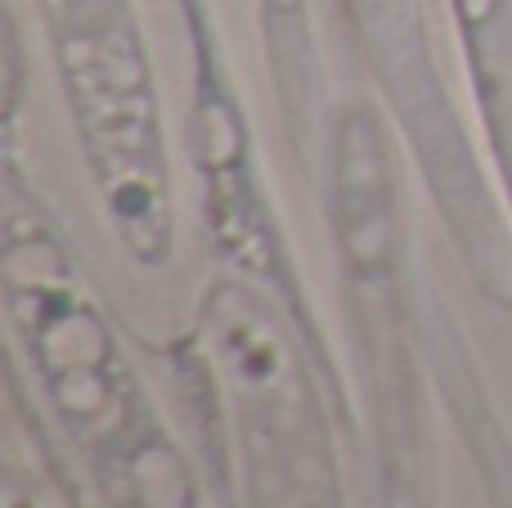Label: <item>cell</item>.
Segmentation results:
<instances>
[{
  "label": "cell",
  "mask_w": 512,
  "mask_h": 508,
  "mask_svg": "<svg viewBox=\"0 0 512 508\" xmlns=\"http://www.w3.org/2000/svg\"><path fill=\"white\" fill-rule=\"evenodd\" d=\"M203 342L234 410L252 508H337L319 396L283 315L225 279L203 302Z\"/></svg>",
  "instance_id": "obj_3"
},
{
  "label": "cell",
  "mask_w": 512,
  "mask_h": 508,
  "mask_svg": "<svg viewBox=\"0 0 512 508\" xmlns=\"http://www.w3.org/2000/svg\"><path fill=\"white\" fill-rule=\"evenodd\" d=\"M36 9L104 216L140 266H162L176 248V203L135 0H36Z\"/></svg>",
  "instance_id": "obj_2"
},
{
  "label": "cell",
  "mask_w": 512,
  "mask_h": 508,
  "mask_svg": "<svg viewBox=\"0 0 512 508\" xmlns=\"http://www.w3.org/2000/svg\"><path fill=\"white\" fill-rule=\"evenodd\" d=\"M5 306L63 428L99 473L113 508H194L99 306L41 216H5Z\"/></svg>",
  "instance_id": "obj_1"
}]
</instances>
